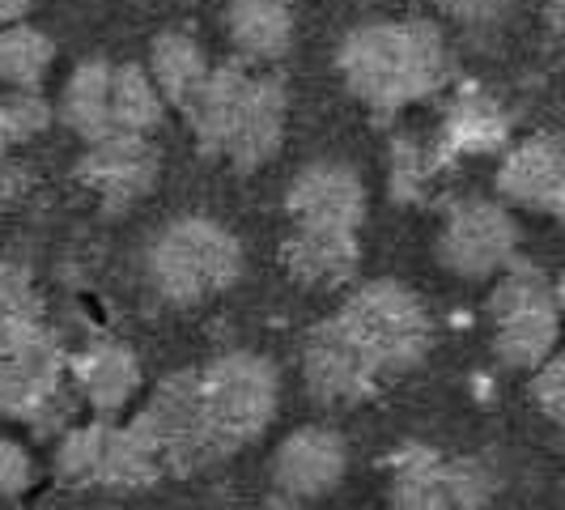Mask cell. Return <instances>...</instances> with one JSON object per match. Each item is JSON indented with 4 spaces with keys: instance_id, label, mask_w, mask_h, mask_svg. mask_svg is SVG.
I'll return each mask as SVG.
<instances>
[{
    "instance_id": "cell-1",
    "label": "cell",
    "mask_w": 565,
    "mask_h": 510,
    "mask_svg": "<svg viewBox=\"0 0 565 510\" xmlns=\"http://www.w3.org/2000/svg\"><path fill=\"white\" fill-rule=\"evenodd\" d=\"M447 43L429 22H370L340 47V77L374 111H404L447 82Z\"/></svg>"
},
{
    "instance_id": "cell-2",
    "label": "cell",
    "mask_w": 565,
    "mask_h": 510,
    "mask_svg": "<svg viewBox=\"0 0 565 510\" xmlns=\"http://www.w3.org/2000/svg\"><path fill=\"white\" fill-rule=\"evenodd\" d=\"M145 273L167 302L200 307L238 281L243 247L226 226H217L209 217H179L149 243Z\"/></svg>"
},
{
    "instance_id": "cell-3",
    "label": "cell",
    "mask_w": 565,
    "mask_h": 510,
    "mask_svg": "<svg viewBox=\"0 0 565 510\" xmlns=\"http://www.w3.org/2000/svg\"><path fill=\"white\" fill-rule=\"evenodd\" d=\"M196 379L204 422L222 459L255 443L277 417L281 374L259 353H222L217 362L196 370Z\"/></svg>"
},
{
    "instance_id": "cell-4",
    "label": "cell",
    "mask_w": 565,
    "mask_h": 510,
    "mask_svg": "<svg viewBox=\"0 0 565 510\" xmlns=\"http://www.w3.org/2000/svg\"><path fill=\"white\" fill-rule=\"evenodd\" d=\"M344 332L379 370V379H399L429 353V315L417 294L399 281H366L337 311Z\"/></svg>"
},
{
    "instance_id": "cell-5",
    "label": "cell",
    "mask_w": 565,
    "mask_h": 510,
    "mask_svg": "<svg viewBox=\"0 0 565 510\" xmlns=\"http://www.w3.org/2000/svg\"><path fill=\"white\" fill-rule=\"evenodd\" d=\"M0 417H26L43 434L64 417V353L43 315H0Z\"/></svg>"
},
{
    "instance_id": "cell-6",
    "label": "cell",
    "mask_w": 565,
    "mask_h": 510,
    "mask_svg": "<svg viewBox=\"0 0 565 510\" xmlns=\"http://www.w3.org/2000/svg\"><path fill=\"white\" fill-rule=\"evenodd\" d=\"M502 281L489 294V323H493V353L510 370H536L548 353H557L562 307L557 285L536 264H507Z\"/></svg>"
},
{
    "instance_id": "cell-7",
    "label": "cell",
    "mask_w": 565,
    "mask_h": 510,
    "mask_svg": "<svg viewBox=\"0 0 565 510\" xmlns=\"http://www.w3.org/2000/svg\"><path fill=\"white\" fill-rule=\"evenodd\" d=\"M498 493V472L484 459H451L413 443L392 455V507L481 510Z\"/></svg>"
},
{
    "instance_id": "cell-8",
    "label": "cell",
    "mask_w": 565,
    "mask_h": 510,
    "mask_svg": "<svg viewBox=\"0 0 565 510\" xmlns=\"http://www.w3.org/2000/svg\"><path fill=\"white\" fill-rule=\"evenodd\" d=\"M141 422H145V429L153 434L167 472L188 477V472H200V468H209V464L222 459L217 447H213L209 422H204L196 370H179V374L162 379L153 400L145 404Z\"/></svg>"
},
{
    "instance_id": "cell-9",
    "label": "cell",
    "mask_w": 565,
    "mask_h": 510,
    "mask_svg": "<svg viewBox=\"0 0 565 510\" xmlns=\"http://www.w3.org/2000/svg\"><path fill=\"white\" fill-rule=\"evenodd\" d=\"M514 252H519V226L498 200L455 204L438 238V259L463 281L498 277L507 264H514Z\"/></svg>"
},
{
    "instance_id": "cell-10",
    "label": "cell",
    "mask_w": 565,
    "mask_h": 510,
    "mask_svg": "<svg viewBox=\"0 0 565 510\" xmlns=\"http://www.w3.org/2000/svg\"><path fill=\"white\" fill-rule=\"evenodd\" d=\"M158 174H162L158 149L137 132H107L98 141H85V153L77 162V179L111 213L132 209L141 196H149Z\"/></svg>"
},
{
    "instance_id": "cell-11",
    "label": "cell",
    "mask_w": 565,
    "mask_h": 510,
    "mask_svg": "<svg viewBox=\"0 0 565 510\" xmlns=\"http://www.w3.org/2000/svg\"><path fill=\"white\" fill-rule=\"evenodd\" d=\"M302 374H307V387L319 404H362L370 400L383 379L379 370L370 366V358L358 349V340L344 332L337 315L315 323V332L307 337V349H302Z\"/></svg>"
},
{
    "instance_id": "cell-12",
    "label": "cell",
    "mask_w": 565,
    "mask_h": 510,
    "mask_svg": "<svg viewBox=\"0 0 565 510\" xmlns=\"http://www.w3.org/2000/svg\"><path fill=\"white\" fill-rule=\"evenodd\" d=\"M285 213L294 226H328L358 234L366 222V188L353 167L323 158L294 174L285 192Z\"/></svg>"
},
{
    "instance_id": "cell-13",
    "label": "cell",
    "mask_w": 565,
    "mask_h": 510,
    "mask_svg": "<svg viewBox=\"0 0 565 510\" xmlns=\"http://www.w3.org/2000/svg\"><path fill=\"white\" fill-rule=\"evenodd\" d=\"M344 468H349V455L337 429L307 425V429H294L277 447L273 489L281 502H319L344 481Z\"/></svg>"
},
{
    "instance_id": "cell-14",
    "label": "cell",
    "mask_w": 565,
    "mask_h": 510,
    "mask_svg": "<svg viewBox=\"0 0 565 510\" xmlns=\"http://www.w3.org/2000/svg\"><path fill=\"white\" fill-rule=\"evenodd\" d=\"M498 192L502 200L540 213V217H562L565 209V170L562 141L553 132H536L519 141L498 167Z\"/></svg>"
},
{
    "instance_id": "cell-15",
    "label": "cell",
    "mask_w": 565,
    "mask_h": 510,
    "mask_svg": "<svg viewBox=\"0 0 565 510\" xmlns=\"http://www.w3.org/2000/svg\"><path fill=\"white\" fill-rule=\"evenodd\" d=\"M285 111H289V98H285L281 77L273 73L252 77L222 158L238 170H259L264 162H273L285 141Z\"/></svg>"
},
{
    "instance_id": "cell-16",
    "label": "cell",
    "mask_w": 565,
    "mask_h": 510,
    "mask_svg": "<svg viewBox=\"0 0 565 510\" xmlns=\"http://www.w3.org/2000/svg\"><path fill=\"white\" fill-rule=\"evenodd\" d=\"M281 259L289 268V277H298L302 285H319V289H340L344 281H353L358 273V234L353 230H328V226H294V234L285 238Z\"/></svg>"
},
{
    "instance_id": "cell-17",
    "label": "cell",
    "mask_w": 565,
    "mask_h": 510,
    "mask_svg": "<svg viewBox=\"0 0 565 510\" xmlns=\"http://www.w3.org/2000/svg\"><path fill=\"white\" fill-rule=\"evenodd\" d=\"M252 73L243 64H222V68H209V77L200 82V89L192 94V103L183 107V119L196 137L200 153L209 158H222V149L230 141V128L238 119L243 107V94H247Z\"/></svg>"
},
{
    "instance_id": "cell-18",
    "label": "cell",
    "mask_w": 565,
    "mask_h": 510,
    "mask_svg": "<svg viewBox=\"0 0 565 510\" xmlns=\"http://www.w3.org/2000/svg\"><path fill=\"white\" fill-rule=\"evenodd\" d=\"M73 379H77L82 396L103 417H111V413H119L128 400L141 392V362H137V353L128 344L103 340V344L85 349L82 358L73 362Z\"/></svg>"
},
{
    "instance_id": "cell-19",
    "label": "cell",
    "mask_w": 565,
    "mask_h": 510,
    "mask_svg": "<svg viewBox=\"0 0 565 510\" xmlns=\"http://www.w3.org/2000/svg\"><path fill=\"white\" fill-rule=\"evenodd\" d=\"M226 30L243 64H277L294 43L289 0H234Z\"/></svg>"
},
{
    "instance_id": "cell-20",
    "label": "cell",
    "mask_w": 565,
    "mask_h": 510,
    "mask_svg": "<svg viewBox=\"0 0 565 510\" xmlns=\"http://www.w3.org/2000/svg\"><path fill=\"white\" fill-rule=\"evenodd\" d=\"M158 477H167V464H162L158 443H153V434L145 429L141 417H132L128 425L107 422L98 485H111V489H145V485H153Z\"/></svg>"
},
{
    "instance_id": "cell-21",
    "label": "cell",
    "mask_w": 565,
    "mask_h": 510,
    "mask_svg": "<svg viewBox=\"0 0 565 510\" xmlns=\"http://www.w3.org/2000/svg\"><path fill=\"white\" fill-rule=\"evenodd\" d=\"M111 68L107 60H85L73 68V77L64 85L60 98V119L82 137V141H98L115 132L111 128Z\"/></svg>"
},
{
    "instance_id": "cell-22",
    "label": "cell",
    "mask_w": 565,
    "mask_h": 510,
    "mask_svg": "<svg viewBox=\"0 0 565 510\" xmlns=\"http://www.w3.org/2000/svg\"><path fill=\"white\" fill-rule=\"evenodd\" d=\"M149 77L158 85V94L167 98L170 107H188L192 94L200 89V82L209 77V60L192 34L183 30H167L149 43Z\"/></svg>"
},
{
    "instance_id": "cell-23",
    "label": "cell",
    "mask_w": 565,
    "mask_h": 510,
    "mask_svg": "<svg viewBox=\"0 0 565 510\" xmlns=\"http://www.w3.org/2000/svg\"><path fill=\"white\" fill-rule=\"evenodd\" d=\"M167 115V98L158 94L153 77L137 64H115L111 68V128L115 132H137L149 137Z\"/></svg>"
},
{
    "instance_id": "cell-24",
    "label": "cell",
    "mask_w": 565,
    "mask_h": 510,
    "mask_svg": "<svg viewBox=\"0 0 565 510\" xmlns=\"http://www.w3.org/2000/svg\"><path fill=\"white\" fill-rule=\"evenodd\" d=\"M52 60H56V47L43 30L26 26V22L0 26V85L39 89L52 73Z\"/></svg>"
},
{
    "instance_id": "cell-25",
    "label": "cell",
    "mask_w": 565,
    "mask_h": 510,
    "mask_svg": "<svg viewBox=\"0 0 565 510\" xmlns=\"http://www.w3.org/2000/svg\"><path fill=\"white\" fill-rule=\"evenodd\" d=\"M502 141H507V115L498 111L493 103L468 94L447 119L443 153H481V149H498Z\"/></svg>"
},
{
    "instance_id": "cell-26",
    "label": "cell",
    "mask_w": 565,
    "mask_h": 510,
    "mask_svg": "<svg viewBox=\"0 0 565 510\" xmlns=\"http://www.w3.org/2000/svg\"><path fill=\"white\" fill-rule=\"evenodd\" d=\"M103 438H107V422L77 425V429H68L60 438V451H56L60 485H68V489L98 485V472H103Z\"/></svg>"
},
{
    "instance_id": "cell-27",
    "label": "cell",
    "mask_w": 565,
    "mask_h": 510,
    "mask_svg": "<svg viewBox=\"0 0 565 510\" xmlns=\"http://www.w3.org/2000/svg\"><path fill=\"white\" fill-rule=\"evenodd\" d=\"M52 124V103L39 89H9L0 94V128H4V145L30 141Z\"/></svg>"
},
{
    "instance_id": "cell-28",
    "label": "cell",
    "mask_w": 565,
    "mask_h": 510,
    "mask_svg": "<svg viewBox=\"0 0 565 510\" xmlns=\"http://www.w3.org/2000/svg\"><path fill=\"white\" fill-rule=\"evenodd\" d=\"M532 404L553 425L565 422V358L548 353L536 370H532Z\"/></svg>"
},
{
    "instance_id": "cell-29",
    "label": "cell",
    "mask_w": 565,
    "mask_h": 510,
    "mask_svg": "<svg viewBox=\"0 0 565 510\" xmlns=\"http://www.w3.org/2000/svg\"><path fill=\"white\" fill-rule=\"evenodd\" d=\"M0 315H43L30 273L13 259H0Z\"/></svg>"
},
{
    "instance_id": "cell-30",
    "label": "cell",
    "mask_w": 565,
    "mask_h": 510,
    "mask_svg": "<svg viewBox=\"0 0 565 510\" xmlns=\"http://www.w3.org/2000/svg\"><path fill=\"white\" fill-rule=\"evenodd\" d=\"M34 481V459L22 443L0 438V498H22Z\"/></svg>"
},
{
    "instance_id": "cell-31",
    "label": "cell",
    "mask_w": 565,
    "mask_h": 510,
    "mask_svg": "<svg viewBox=\"0 0 565 510\" xmlns=\"http://www.w3.org/2000/svg\"><path fill=\"white\" fill-rule=\"evenodd\" d=\"M434 4H438L443 13H451L455 22H472V26H481V22L507 18L519 0H434Z\"/></svg>"
},
{
    "instance_id": "cell-32",
    "label": "cell",
    "mask_w": 565,
    "mask_h": 510,
    "mask_svg": "<svg viewBox=\"0 0 565 510\" xmlns=\"http://www.w3.org/2000/svg\"><path fill=\"white\" fill-rule=\"evenodd\" d=\"M22 188H26V174L13 167V162H0V204L18 200L22 196Z\"/></svg>"
},
{
    "instance_id": "cell-33",
    "label": "cell",
    "mask_w": 565,
    "mask_h": 510,
    "mask_svg": "<svg viewBox=\"0 0 565 510\" xmlns=\"http://www.w3.org/2000/svg\"><path fill=\"white\" fill-rule=\"evenodd\" d=\"M30 0H0V26H13V22H26Z\"/></svg>"
},
{
    "instance_id": "cell-34",
    "label": "cell",
    "mask_w": 565,
    "mask_h": 510,
    "mask_svg": "<svg viewBox=\"0 0 565 510\" xmlns=\"http://www.w3.org/2000/svg\"><path fill=\"white\" fill-rule=\"evenodd\" d=\"M548 26H553V34L562 30V0H548Z\"/></svg>"
},
{
    "instance_id": "cell-35",
    "label": "cell",
    "mask_w": 565,
    "mask_h": 510,
    "mask_svg": "<svg viewBox=\"0 0 565 510\" xmlns=\"http://www.w3.org/2000/svg\"><path fill=\"white\" fill-rule=\"evenodd\" d=\"M0 149H4V128H0Z\"/></svg>"
}]
</instances>
